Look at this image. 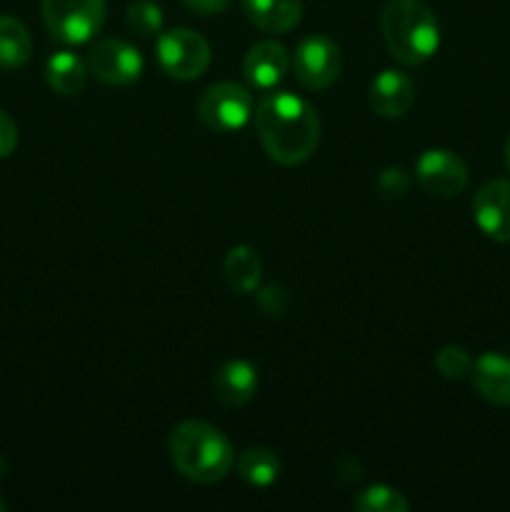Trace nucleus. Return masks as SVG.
<instances>
[{"mask_svg":"<svg viewBox=\"0 0 510 512\" xmlns=\"http://www.w3.org/2000/svg\"><path fill=\"white\" fill-rule=\"evenodd\" d=\"M5 510H8V503H5V500L0 498V512H5Z\"/></svg>","mask_w":510,"mask_h":512,"instance_id":"obj_28","label":"nucleus"},{"mask_svg":"<svg viewBox=\"0 0 510 512\" xmlns=\"http://www.w3.org/2000/svg\"><path fill=\"white\" fill-rule=\"evenodd\" d=\"M258 390V370L248 360H228L213 378V395L223 408H243Z\"/></svg>","mask_w":510,"mask_h":512,"instance_id":"obj_13","label":"nucleus"},{"mask_svg":"<svg viewBox=\"0 0 510 512\" xmlns=\"http://www.w3.org/2000/svg\"><path fill=\"white\" fill-rule=\"evenodd\" d=\"M45 80L48 88L58 95H78L85 90L88 83V65L78 58V55L68 53H55L53 58L45 65Z\"/></svg>","mask_w":510,"mask_h":512,"instance_id":"obj_17","label":"nucleus"},{"mask_svg":"<svg viewBox=\"0 0 510 512\" xmlns=\"http://www.w3.org/2000/svg\"><path fill=\"white\" fill-rule=\"evenodd\" d=\"M158 63L168 78L175 80H195L208 70L210 65V45L200 33L190 28H175L168 33H160Z\"/></svg>","mask_w":510,"mask_h":512,"instance_id":"obj_5","label":"nucleus"},{"mask_svg":"<svg viewBox=\"0 0 510 512\" xmlns=\"http://www.w3.org/2000/svg\"><path fill=\"white\" fill-rule=\"evenodd\" d=\"M468 165L453 150L433 148L425 150L415 160V180L425 193L435 198H455L468 185Z\"/></svg>","mask_w":510,"mask_h":512,"instance_id":"obj_9","label":"nucleus"},{"mask_svg":"<svg viewBox=\"0 0 510 512\" xmlns=\"http://www.w3.org/2000/svg\"><path fill=\"white\" fill-rule=\"evenodd\" d=\"M255 133L270 160L300 165L320 143V115L305 98L293 93H265L255 108Z\"/></svg>","mask_w":510,"mask_h":512,"instance_id":"obj_1","label":"nucleus"},{"mask_svg":"<svg viewBox=\"0 0 510 512\" xmlns=\"http://www.w3.org/2000/svg\"><path fill=\"white\" fill-rule=\"evenodd\" d=\"M258 305L263 308V313L268 315H280L288 305V295L280 285H268V288L258 290Z\"/></svg>","mask_w":510,"mask_h":512,"instance_id":"obj_24","label":"nucleus"},{"mask_svg":"<svg viewBox=\"0 0 510 512\" xmlns=\"http://www.w3.org/2000/svg\"><path fill=\"white\" fill-rule=\"evenodd\" d=\"M168 455L173 468L198 485L220 483L235 465L233 443L223 430L203 420L175 425L168 438Z\"/></svg>","mask_w":510,"mask_h":512,"instance_id":"obj_2","label":"nucleus"},{"mask_svg":"<svg viewBox=\"0 0 510 512\" xmlns=\"http://www.w3.org/2000/svg\"><path fill=\"white\" fill-rule=\"evenodd\" d=\"M240 478L253 488H268L280 475V458L268 448H248L235 460Z\"/></svg>","mask_w":510,"mask_h":512,"instance_id":"obj_19","label":"nucleus"},{"mask_svg":"<svg viewBox=\"0 0 510 512\" xmlns=\"http://www.w3.org/2000/svg\"><path fill=\"white\" fill-rule=\"evenodd\" d=\"M198 115L205 128L213 133H235L243 128L253 115V95L245 85L223 80L200 95Z\"/></svg>","mask_w":510,"mask_h":512,"instance_id":"obj_6","label":"nucleus"},{"mask_svg":"<svg viewBox=\"0 0 510 512\" xmlns=\"http://www.w3.org/2000/svg\"><path fill=\"white\" fill-rule=\"evenodd\" d=\"M33 53L28 28L13 15H0V70H15L25 65Z\"/></svg>","mask_w":510,"mask_h":512,"instance_id":"obj_18","label":"nucleus"},{"mask_svg":"<svg viewBox=\"0 0 510 512\" xmlns=\"http://www.w3.org/2000/svg\"><path fill=\"white\" fill-rule=\"evenodd\" d=\"M195 15H218L230 5V0H180Z\"/></svg>","mask_w":510,"mask_h":512,"instance_id":"obj_26","label":"nucleus"},{"mask_svg":"<svg viewBox=\"0 0 510 512\" xmlns=\"http://www.w3.org/2000/svg\"><path fill=\"white\" fill-rule=\"evenodd\" d=\"M15 148H18V125L0 108V158L13 155Z\"/></svg>","mask_w":510,"mask_h":512,"instance_id":"obj_25","label":"nucleus"},{"mask_svg":"<svg viewBox=\"0 0 510 512\" xmlns=\"http://www.w3.org/2000/svg\"><path fill=\"white\" fill-rule=\"evenodd\" d=\"M225 280L235 293H253L258 290L260 273H263V260L253 245H235L228 250L223 263Z\"/></svg>","mask_w":510,"mask_h":512,"instance_id":"obj_16","label":"nucleus"},{"mask_svg":"<svg viewBox=\"0 0 510 512\" xmlns=\"http://www.w3.org/2000/svg\"><path fill=\"white\" fill-rule=\"evenodd\" d=\"M410 188V178L403 168H385L378 175V190L383 198L400 200Z\"/></svg>","mask_w":510,"mask_h":512,"instance_id":"obj_23","label":"nucleus"},{"mask_svg":"<svg viewBox=\"0 0 510 512\" xmlns=\"http://www.w3.org/2000/svg\"><path fill=\"white\" fill-rule=\"evenodd\" d=\"M473 218L478 228L498 243H510V183L490 180L475 193Z\"/></svg>","mask_w":510,"mask_h":512,"instance_id":"obj_10","label":"nucleus"},{"mask_svg":"<svg viewBox=\"0 0 510 512\" xmlns=\"http://www.w3.org/2000/svg\"><path fill=\"white\" fill-rule=\"evenodd\" d=\"M85 65H88V73L95 75L100 83L125 88V85H133L143 73V55L128 40L103 38L90 45Z\"/></svg>","mask_w":510,"mask_h":512,"instance_id":"obj_8","label":"nucleus"},{"mask_svg":"<svg viewBox=\"0 0 510 512\" xmlns=\"http://www.w3.org/2000/svg\"><path fill=\"white\" fill-rule=\"evenodd\" d=\"M48 33L68 45H80L100 33L108 15L105 0H40Z\"/></svg>","mask_w":510,"mask_h":512,"instance_id":"obj_4","label":"nucleus"},{"mask_svg":"<svg viewBox=\"0 0 510 512\" xmlns=\"http://www.w3.org/2000/svg\"><path fill=\"white\" fill-rule=\"evenodd\" d=\"M125 25L130 33L140 35V38H150L163 30V10L153 0H135L125 10Z\"/></svg>","mask_w":510,"mask_h":512,"instance_id":"obj_21","label":"nucleus"},{"mask_svg":"<svg viewBox=\"0 0 510 512\" xmlns=\"http://www.w3.org/2000/svg\"><path fill=\"white\" fill-rule=\"evenodd\" d=\"M290 68V55L275 40H260L245 53L243 75L250 88L273 90L283 83Z\"/></svg>","mask_w":510,"mask_h":512,"instance_id":"obj_11","label":"nucleus"},{"mask_svg":"<svg viewBox=\"0 0 510 512\" xmlns=\"http://www.w3.org/2000/svg\"><path fill=\"white\" fill-rule=\"evenodd\" d=\"M370 108L383 118H400L415 103V85L400 70H383L373 78L368 90Z\"/></svg>","mask_w":510,"mask_h":512,"instance_id":"obj_12","label":"nucleus"},{"mask_svg":"<svg viewBox=\"0 0 510 512\" xmlns=\"http://www.w3.org/2000/svg\"><path fill=\"white\" fill-rule=\"evenodd\" d=\"M388 53L403 65H420L438 53L440 25L423 0H388L380 15Z\"/></svg>","mask_w":510,"mask_h":512,"instance_id":"obj_3","label":"nucleus"},{"mask_svg":"<svg viewBox=\"0 0 510 512\" xmlns=\"http://www.w3.org/2000/svg\"><path fill=\"white\" fill-rule=\"evenodd\" d=\"M435 368L443 375L445 380H465L473 370V358L468 355V350L460 348V345H445L435 355Z\"/></svg>","mask_w":510,"mask_h":512,"instance_id":"obj_22","label":"nucleus"},{"mask_svg":"<svg viewBox=\"0 0 510 512\" xmlns=\"http://www.w3.org/2000/svg\"><path fill=\"white\" fill-rule=\"evenodd\" d=\"M505 163H508V168H510V135H508V140H505Z\"/></svg>","mask_w":510,"mask_h":512,"instance_id":"obj_27","label":"nucleus"},{"mask_svg":"<svg viewBox=\"0 0 510 512\" xmlns=\"http://www.w3.org/2000/svg\"><path fill=\"white\" fill-rule=\"evenodd\" d=\"M295 78L308 90H325L338 80L343 70L340 45L328 35H308L300 40L293 55Z\"/></svg>","mask_w":510,"mask_h":512,"instance_id":"obj_7","label":"nucleus"},{"mask_svg":"<svg viewBox=\"0 0 510 512\" xmlns=\"http://www.w3.org/2000/svg\"><path fill=\"white\" fill-rule=\"evenodd\" d=\"M475 390L483 400L498 408H510V358L500 353H485L473 360L470 370Z\"/></svg>","mask_w":510,"mask_h":512,"instance_id":"obj_14","label":"nucleus"},{"mask_svg":"<svg viewBox=\"0 0 510 512\" xmlns=\"http://www.w3.org/2000/svg\"><path fill=\"white\" fill-rule=\"evenodd\" d=\"M353 510L358 512H408L410 503L400 490L390 485H373L365 488L358 498L353 500Z\"/></svg>","mask_w":510,"mask_h":512,"instance_id":"obj_20","label":"nucleus"},{"mask_svg":"<svg viewBox=\"0 0 510 512\" xmlns=\"http://www.w3.org/2000/svg\"><path fill=\"white\" fill-rule=\"evenodd\" d=\"M250 23L263 33H288L303 18V0H243Z\"/></svg>","mask_w":510,"mask_h":512,"instance_id":"obj_15","label":"nucleus"}]
</instances>
